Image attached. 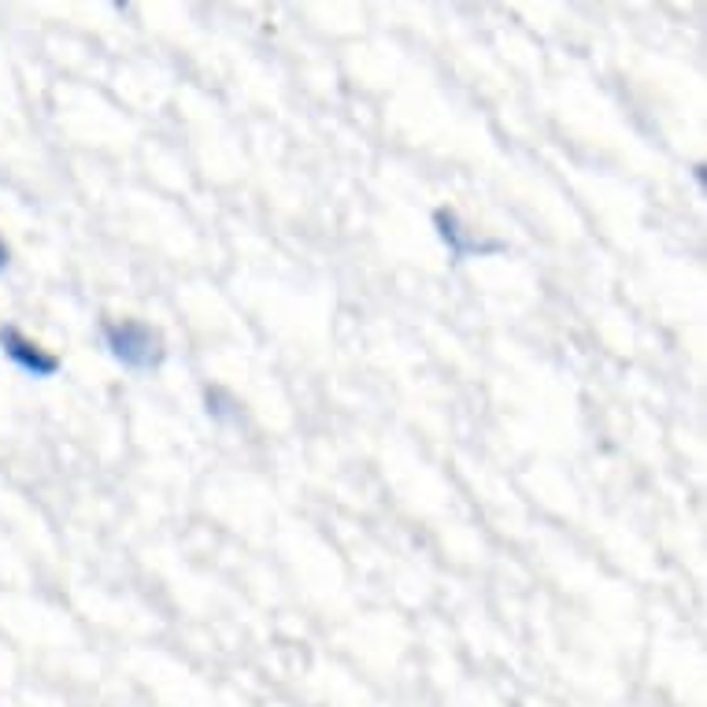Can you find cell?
Here are the masks:
<instances>
[{
  "mask_svg": "<svg viewBox=\"0 0 707 707\" xmlns=\"http://www.w3.org/2000/svg\"><path fill=\"white\" fill-rule=\"evenodd\" d=\"M108 345H112L119 360L134 367H148L159 360V337L148 326L131 323V318H123L119 326H108Z\"/></svg>",
  "mask_w": 707,
  "mask_h": 707,
  "instance_id": "obj_1",
  "label": "cell"
}]
</instances>
